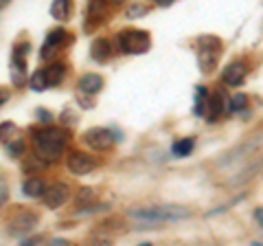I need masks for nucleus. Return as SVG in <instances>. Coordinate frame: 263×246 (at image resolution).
I'll return each instance as SVG.
<instances>
[{
    "instance_id": "1",
    "label": "nucleus",
    "mask_w": 263,
    "mask_h": 246,
    "mask_svg": "<svg viewBox=\"0 0 263 246\" xmlns=\"http://www.w3.org/2000/svg\"><path fill=\"white\" fill-rule=\"evenodd\" d=\"M33 147L37 159L57 161L66 147V132L62 128H40L33 132Z\"/></svg>"
},
{
    "instance_id": "2",
    "label": "nucleus",
    "mask_w": 263,
    "mask_h": 246,
    "mask_svg": "<svg viewBox=\"0 0 263 246\" xmlns=\"http://www.w3.org/2000/svg\"><path fill=\"white\" fill-rule=\"evenodd\" d=\"M127 216L132 220L158 224V222H164V220H184V218L191 216V211L186 207H180V204H149V207L129 209Z\"/></svg>"
},
{
    "instance_id": "3",
    "label": "nucleus",
    "mask_w": 263,
    "mask_h": 246,
    "mask_svg": "<svg viewBox=\"0 0 263 246\" xmlns=\"http://www.w3.org/2000/svg\"><path fill=\"white\" fill-rule=\"evenodd\" d=\"M219 51H221V42L215 36H200L197 40V64L204 75H211L217 66L219 60Z\"/></svg>"
},
{
    "instance_id": "4",
    "label": "nucleus",
    "mask_w": 263,
    "mask_h": 246,
    "mask_svg": "<svg viewBox=\"0 0 263 246\" xmlns=\"http://www.w3.org/2000/svg\"><path fill=\"white\" fill-rule=\"evenodd\" d=\"M119 46L123 53L127 55H141L145 51H149L152 46V38L147 31L141 29H125L119 33Z\"/></svg>"
},
{
    "instance_id": "5",
    "label": "nucleus",
    "mask_w": 263,
    "mask_h": 246,
    "mask_svg": "<svg viewBox=\"0 0 263 246\" xmlns=\"http://www.w3.org/2000/svg\"><path fill=\"white\" fill-rule=\"evenodd\" d=\"M84 143L97 152H108L110 147H114L117 138H114V132L108 128H90L84 132Z\"/></svg>"
},
{
    "instance_id": "6",
    "label": "nucleus",
    "mask_w": 263,
    "mask_h": 246,
    "mask_svg": "<svg viewBox=\"0 0 263 246\" xmlns=\"http://www.w3.org/2000/svg\"><path fill=\"white\" fill-rule=\"evenodd\" d=\"M35 226H37V213L20 211L7 222V233H9L11 237H20V235H29Z\"/></svg>"
},
{
    "instance_id": "7",
    "label": "nucleus",
    "mask_w": 263,
    "mask_h": 246,
    "mask_svg": "<svg viewBox=\"0 0 263 246\" xmlns=\"http://www.w3.org/2000/svg\"><path fill=\"white\" fill-rule=\"evenodd\" d=\"M66 167L70 169V174L84 176L97 167V161L86 152H70L68 156H66Z\"/></svg>"
},
{
    "instance_id": "8",
    "label": "nucleus",
    "mask_w": 263,
    "mask_h": 246,
    "mask_svg": "<svg viewBox=\"0 0 263 246\" xmlns=\"http://www.w3.org/2000/svg\"><path fill=\"white\" fill-rule=\"evenodd\" d=\"M68 200H70V189H68V185H64V183L51 185L44 194V204L48 209H60L62 204H66Z\"/></svg>"
},
{
    "instance_id": "9",
    "label": "nucleus",
    "mask_w": 263,
    "mask_h": 246,
    "mask_svg": "<svg viewBox=\"0 0 263 246\" xmlns=\"http://www.w3.org/2000/svg\"><path fill=\"white\" fill-rule=\"evenodd\" d=\"M246 73H248V68H246L243 62H230L228 66L221 71V81H224L226 86H241L243 79H246Z\"/></svg>"
},
{
    "instance_id": "10",
    "label": "nucleus",
    "mask_w": 263,
    "mask_h": 246,
    "mask_svg": "<svg viewBox=\"0 0 263 246\" xmlns=\"http://www.w3.org/2000/svg\"><path fill=\"white\" fill-rule=\"evenodd\" d=\"M77 88H79V93H84V95H97L99 90L103 88V77L97 75V73H86V75L79 77Z\"/></svg>"
},
{
    "instance_id": "11",
    "label": "nucleus",
    "mask_w": 263,
    "mask_h": 246,
    "mask_svg": "<svg viewBox=\"0 0 263 246\" xmlns=\"http://www.w3.org/2000/svg\"><path fill=\"white\" fill-rule=\"evenodd\" d=\"M46 189L48 187H44V180L35 178V176H31L22 183V191H24V196H29V198H40V196L46 194Z\"/></svg>"
},
{
    "instance_id": "12",
    "label": "nucleus",
    "mask_w": 263,
    "mask_h": 246,
    "mask_svg": "<svg viewBox=\"0 0 263 246\" xmlns=\"http://www.w3.org/2000/svg\"><path fill=\"white\" fill-rule=\"evenodd\" d=\"M90 55H92V60H97V62H105L112 55L110 42L105 38H97L92 42V46H90Z\"/></svg>"
},
{
    "instance_id": "13",
    "label": "nucleus",
    "mask_w": 263,
    "mask_h": 246,
    "mask_svg": "<svg viewBox=\"0 0 263 246\" xmlns=\"http://www.w3.org/2000/svg\"><path fill=\"white\" fill-rule=\"evenodd\" d=\"M44 75H46V84L48 86H60L64 75H66V66L62 62H53V64H48V66L44 68Z\"/></svg>"
},
{
    "instance_id": "14",
    "label": "nucleus",
    "mask_w": 263,
    "mask_h": 246,
    "mask_svg": "<svg viewBox=\"0 0 263 246\" xmlns=\"http://www.w3.org/2000/svg\"><path fill=\"white\" fill-rule=\"evenodd\" d=\"M209 99H211L209 88L197 86V88H195V110H193V112L197 114V117L206 114V110H209Z\"/></svg>"
},
{
    "instance_id": "15",
    "label": "nucleus",
    "mask_w": 263,
    "mask_h": 246,
    "mask_svg": "<svg viewBox=\"0 0 263 246\" xmlns=\"http://www.w3.org/2000/svg\"><path fill=\"white\" fill-rule=\"evenodd\" d=\"M221 112H224V95H221V93L211 95V99H209V110H206L209 121H215Z\"/></svg>"
},
{
    "instance_id": "16",
    "label": "nucleus",
    "mask_w": 263,
    "mask_h": 246,
    "mask_svg": "<svg viewBox=\"0 0 263 246\" xmlns=\"http://www.w3.org/2000/svg\"><path fill=\"white\" fill-rule=\"evenodd\" d=\"M75 200H77V207L79 209H90L88 207V204H95V189H92V187H81V189L77 191V196H75Z\"/></svg>"
},
{
    "instance_id": "17",
    "label": "nucleus",
    "mask_w": 263,
    "mask_h": 246,
    "mask_svg": "<svg viewBox=\"0 0 263 246\" xmlns=\"http://www.w3.org/2000/svg\"><path fill=\"white\" fill-rule=\"evenodd\" d=\"M51 15L55 20H68L70 3H68V0H55V3L51 5Z\"/></svg>"
},
{
    "instance_id": "18",
    "label": "nucleus",
    "mask_w": 263,
    "mask_h": 246,
    "mask_svg": "<svg viewBox=\"0 0 263 246\" xmlns=\"http://www.w3.org/2000/svg\"><path fill=\"white\" fill-rule=\"evenodd\" d=\"M193 143H195L193 138H191V136H186V138H180V141H176L171 150H174L176 156H189V154L193 152Z\"/></svg>"
},
{
    "instance_id": "19",
    "label": "nucleus",
    "mask_w": 263,
    "mask_h": 246,
    "mask_svg": "<svg viewBox=\"0 0 263 246\" xmlns=\"http://www.w3.org/2000/svg\"><path fill=\"white\" fill-rule=\"evenodd\" d=\"M11 75H13V84L22 86L24 77H27V62H13L11 60Z\"/></svg>"
},
{
    "instance_id": "20",
    "label": "nucleus",
    "mask_w": 263,
    "mask_h": 246,
    "mask_svg": "<svg viewBox=\"0 0 263 246\" xmlns=\"http://www.w3.org/2000/svg\"><path fill=\"white\" fill-rule=\"evenodd\" d=\"M29 86H31V90H35V93H42L44 88H48L44 71H35V73H33L31 79H29Z\"/></svg>"
},
{
    "instance_id": "21",
    "label": "nucleus",
    "mask_w": 263,
    "mask_h": 246,
    "mask_svg": "<svg viewBox=\"0 0 263 246\" xmlns=\"http://www.w3.org/2000/svg\"><path fill=\"white\" fill-rule=\"evenodd\" d=\"M64 40H66V31L64 29H53V31H48V36H46V46L57 48V46L64 44Z\"/></svg>"
},
{
    "instance_id": "22",
    "label": "nucleus",
    "mask_w": 263,
    "mask_h": 246,
    "mask_svg": "<svg viewBox=\"0 0 263 246\" xmlns=\"http://www.w3.org/2000/svg\"><path fill=\"white\" fill-rule=\"evenodd\" d=\"M29 42H18L13 44V51H11V60L13 62H27V53H29Z\"/></svg>"
},
{
    "instance_id": "23",
    "label": "nucleus",
    "mask_w": 263,
    "mask_h": 246,
    "mask_svg": "<svg viewBox=\"0 0 263 246\" xmlns=\"http://www.w3.org/2000/svg\"><path fill=\"white\" fill-rule=\"evenodd\" d=\"M248 108V97H246L243 93H237L235 97H233V110L235 112H241V110H246Z\"/></svg>"
},
{
    "instance_id": "24",
    "label": "nucleus",
    "mask_w": 263,
    "mask_h": 246,
    "mask_svg": "<svg viewBox=\"0 0 263 246\" xmlns=\"http://www.w3.org/2000/svg\"><path fill=\"white\" fill-rule=\"evenodd\" d=\"M7 150H9V154H11V156H20V152L24 150V143H22V141L7 143Z\"/></svg>"
},
{
    "instance_id": "25",
    "label": "nucleus",
    "mask_w": 263,
    "mask_h": 246,
    "mask_svg": "<svg viewBox=\"0 0 263 246\" xmlns=\"http://www.w3.org/2000/svg\"><path fill=\"white\" fill-rule=\"evenodd\" d=\"M22 167H24V171H35V169H42L44 167V161L40 159L37 163H24Z\"/></svg>"
},
{
    "instance_id": "26",
    "label": "nucleus",
    "mask_w": 263,
    "mask_h": 246,
    "mask_svg": "<svg viewBox=\"0 0 263 246\" xmlns=\"http://www.w3.org/2000/svg\"><path fill=\"white\" fill-rule=\"evenodd\" d=\"M44 246H70V242H68V240H64V237H55V240L46 242Z\"/></svg>"
},
{
    "instance_id": "27",
    "label": "nucleus",
    "mask_w": 263,
    "mask_h": 246,
    "mask_svg": "<svg viewBox=\"0 0 263 246\" xmlns=\"http://www.w3.org/2000/svg\"><path fill=\"white\" fill-rule=\"evenodd\" d=\"M141 13H145V7H129L127 9L129 18H136V15H141Z\"/></svg>"
},
{
    "instance_id": "28",
    "label": "nucleus",
    "mask_w": 263,
    "mask_h": 246,
    "mask_svg": "<svg viewBox=\"0 0 263 246\" xmlns=\"http://www.w3.org/2000/svg\"><path fill=\"white\" fill-rule=\"evenodd\" d=\"M254 220L263 226V207H259V209H254Z\"/></svg>"
},
{
    "instance_id": "29",
    "label": "nucleus",
    "mask_w": 263,
    "mask_h": 246,
    "mask_svg": "<svg viewBox=\"0 0 263 246\" xmlns=\"http://www.w3.org/2000/svg\"><path fill=\"white\" fill-rule=\"evenodd\" d=\"M37 119H40V121H51V112H46V110H37Z\"/></svg>"
},
{
    "instance_id": "30",
    "label": "nucleus",
    "mask_w": 263,
    "mask_h": 246,
    "mask_svg": "<svg viewBox=\"0 0 263 246\" xmlns=\"http://www.w3.org/2000/svg\"><path fill=\"white\" fill-rule=\"evenodd\" d=\"M22 246H40V237H31V240H27Z\"/></svg>"
},
{
    "instance_id": "31",
    "label": "nucleus",
    "mask_w": 263,
    "mask_h": 246,
    "mask_svg": "<svg viewBox=\"0 0 263 246\" xmlns=\"http://www.w3.org/2000/svg\"><path fill=\"white\" fill-rule=\"evenodd\" d=\"M0 202L7 204V183H5V180H3V196H0Z\"/></svg>"
},
{
    "instance_id": "32",
    "label": "nucleus",
    "mask_w": 263,
    "mask_h": 246,
    "mask_svg": "<svg viewBox=\"0 0 263 246\" xmlns=\"http://www.w3.org/2000/svg\"><path fill=\"white\" fill-rule=\"evenodd\" d=\"M156 3H158L160 7H169V5H171V3H169V0H156Z\"/></svg>"
},
{
    "instance_id": "33",
    "label": "nucleus",
    "mask_w": 263,
    "mask_h": 246,
    "mask_svg": "<svg viewBox=\"0 0 263 246\" xmlns=\"http://www.w3.org/2000/svg\"><path fill=\"white\" fill-rule=\"evenodd\" d=\"M252 246H261V244L259 242H252Z\"/></svg>"
},
{
    "instance_id": "34",
    "label": "nucleus",
    "mask_w": 263,
    "mask_h": 246,
    "mask_svg": "<svg viewBox=\"0 0 263 246\" xmlns=\"http://www.w3.org/2000/svg\"><path fill=\"white\" fill-rule=\"evenodd\" d=\"M141 246H152V244H141Z\"/></svg>"
}]
</instances>
